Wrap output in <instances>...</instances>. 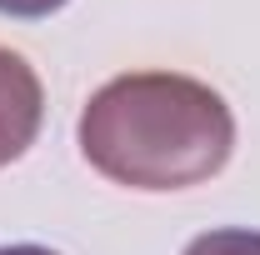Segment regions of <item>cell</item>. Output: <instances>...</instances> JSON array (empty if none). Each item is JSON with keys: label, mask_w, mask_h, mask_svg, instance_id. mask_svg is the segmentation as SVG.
I'll use <instances>...</instances> for the list:
<instances>
[{"label": "cell", "mask_w": 260, "mask_h": 255, "mask_svg": "<svg viewBox=\"0 0 260 255\" xmlns=\"http://www.w3.org/2000/svg\"><path fill=\"white\" fill-rule=\"evenodd\" d=\"M65 0H0V15H15V20H45L55 15Z\"/></svg>", "instance_id": "obj_4"}, {"label": "cell", "mask_w": 260, "mask_h": 255, "mask_svg": "<svg viewBox=\"0 0 260 255\" xmlns=\"http://www.w3.org/2000/svg\"><path fill=\"white\" fill-rule=\"evenodd\" d=\"M80 155L130 190H190L225 170L235 115L205 80L135 70L105 80L80 110Z\"/></svg>", "instance_id": "obj_1"}, {"label": "cell", "mask_w": 260, "mask_h": 255, "mask_svg": "<svg viewBox=\"0 0 260 255\" xmlns=\"http://www.w3.org/2000/svg\"><path fill=\"white\" fill-rule=\"evenodd\" d=\"M0 255H55V250H45V245H5Z\"/></svg>", "instance_id": "obj_5"}, {"label": "cell", "mask_w": 260, "mask_h": 255, "mask_svg": "<svg viewBox=\"0 0 260 255\" xmlns=\"http://www.w3.org/2000/svg\"><path fill=\"white\" fill-rule=\"evenodd\" d=\"M185 255H260V230H205L185 245Z\"/></svg>", "instance_id": "obj_3"}, {"label": "cell", "mask_w": 260, "mask_h": 255, "mask_svg": "<svg viewBox=\"0 0 260 255\" xmlns=\"http://www.w3.org/2000/svg\"><path fill=\"white\" fill-rule=\"evenodd\" d=\"M45 120V90L25 55L0 45V170L35 145Z\"/></svg>", "instance_id": "obj_2"}]
</instances>
